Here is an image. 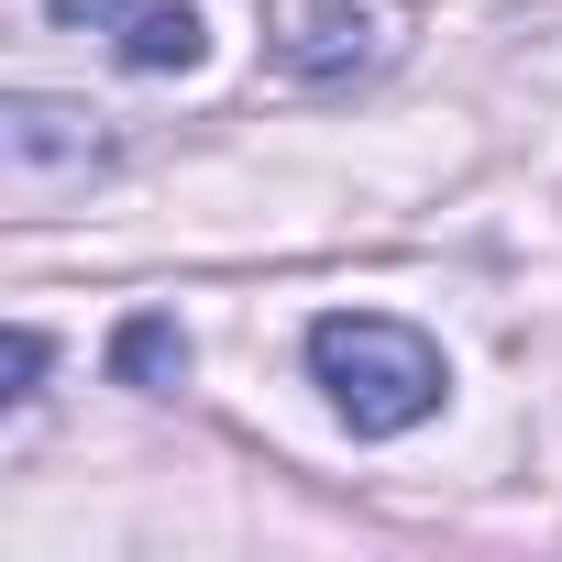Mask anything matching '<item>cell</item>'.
<instances>
[{"mask_svg": "<svg viewBox=\"0 0 562 562\" xmlns=\"http://www.w3.org/2000/svg\"><path fill=\"white\" fill-rule=\"evenodd\" d=\"M310 375H321V397L342 408L353 441L419 430V419L441 408V386H452L441 342L408 331V321H386V310H331V321H310Z\"/></svg>", "mask_w": 562, "mask_h": 562, "instance_id": "6da1fadb", "label": "cell"}, {"mask_svg": "<svg viewBox=\"0 0 562 562\" xmlns=\"http://www.w3.org/2000/svg\"><path fill=\"white\" fill-rule=\"evenodd\" d=\"M276 56H288L299 78H342V67H375L386 56V23L364 12V0H276Z\"/></svg>", "mask_w": 562, "mask_h": 562, "instance_id": "7a4b0ae2", "label": "cell"}, {"mask_svg": "<svg viewBox=\"0 0 562 562\" xmlns=\"http://www.w3.org/2000/svg\"><path fill=\"white\" fill-rule=\"evenodd\" d=\"M0 144H12L23 177H56V166H100V122L78 100H12L0 111Z\"/></svg>", "mask_w": 562, "mask_h": 562, "instance_id": "3957f363", "label": "cell"}, {"mask_svg": "<svg viewBox=\"0 0 562 562\" xmlns=\"http://www.w3.org/2000/svg\"><path fill=\"white\" fill-rule=\"evenodd\" d=\"M111 45H122V67H144V78H177V67H199V12L188 0H122V23H111Z\"/></svg>", "mask_w": 562, "mask_h": 562, "instance_id": "277c9868", "label": "cell"}, {"mask_svg": "<svg viewBox=\"0 0 562 562\" xmlns=\"http://www.w3.org/2000/svg\"><path fill=\"white\" fill-rule=\"evenodd\" d=\"M111 375H122V386H144V397L188 386V331H177L166 310H133V321L111 331Z\"/></svg>", "mask_w": 562, "mask_h": 562, "instance_id": "5b68a950", "label": "cell"}, {"mask_svg": "<svg viewBox=\"0 0 562 562\" xmlns=\"http://www.w3.org/2000/svg\"><path fill=\"white\" fill-rule=\"evenodd\" d=\"M0 375H12V386H0V397L23 408V397L45 386V331H12V342H0Z\"/></svg>", "mask_w": 562, "mask_h": 562, "instance_id": "8992f818", "label": "cell"}, {"mask_svg": "<svg viewBox=\"0 0 562 562\" xmlns=\"http://www.w3.org/2000/svg\"><path fill=\"white\" fill-rule=\"evenodd\" d=\"M45 12H56V23H89V34H111V23H122V0H45Z\"/></svg>", "mask_w": 562, "mask_h": 562, "instance_id": "52a82bcc", "label": "cell"}]
</instances>
